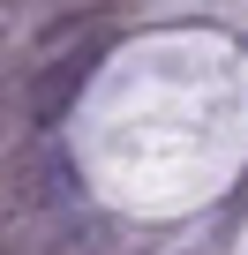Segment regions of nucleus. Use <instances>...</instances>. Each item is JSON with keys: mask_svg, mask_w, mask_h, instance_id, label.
Here are the masks:
<instances>
[{"mask_svg": "<svg viewBox=\"0 0 248 255\" xmlns=\"http://www.w3.org/2000/svg\"><path fill=\"white\" fill-rule=\"evenodd\" d=\"M68 188H75V173L60 165V158H8V173H0V218H15V225H30V218H53V210H68Z\"/></svg>", "mask_w": 248, "mask_h": 255, "instance_id": "f257e3e1", "label": "nucleus"}, {"mask_svg": "<svg viewBox=\"0 0 248 255\" xmlns=\"http://www.w3.org/2000/svg\"><path fill=\"white\" fill-rule=\"evenodd\" d=\"M0 53H8V38H0Z\"/></svg>", "mask_w": 248, "mask_h": 255, "instance_id": "7ed1b4c3", "label": "nucleus"}, {"mask_svg": "<svg viewBox=\"0 0 248 255\" xmlns=\"http://www.w3.org/2000/svg\"><path fill=\"white\" fill-rule=\"evenodd\" d=\"M0 255H105V218L68 203L53 218H30L15 233H0Z\"/></svg>", "mask_w": 248, "mask_h": 255, "instance_id": "f03ea898", "label": "nucleus"}]
</instances>
